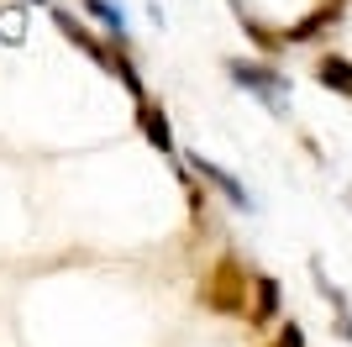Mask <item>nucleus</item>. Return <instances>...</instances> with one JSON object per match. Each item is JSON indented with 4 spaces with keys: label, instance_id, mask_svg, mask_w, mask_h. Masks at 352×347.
Listing matches in <instances>:
<instances>
[{
    "label": "nucleus",
    "instance_id": "obj_7",
    "mask_svg": "<svg viewBox=\"0 0 352 347\" xmlns=\"http://www.w3.org/2000/svg\"><path fill=\"white\" fill-rule=\"evenodd\" d=\"M190 169L200 174V179H210V185H216V189H221V195H226V200H232V205H242V211H248V189L236 185V179H232V174H226V169H216V163H206V158H200V153H190Z\"/></svg>",
    "mask_w": 352,
    "mask_h": 347
},
{
    "label": "nucleus",
    "instance_id": "obj_6",
    "mask_svg": "<svg viewBox=\"0 0 352 347\" xmlns=\"http://www.w3.org/2000/svg\"><path fill=\"white\" fill-rule=\"evenodd\" d=\"M137 127H142V137L158 147V153H174V132H168V116H163L153 101L137 105Z\"/></svg>",
    "mask_w": 352,
    "mask_h": 347
},
{
    "label": "nucleus",
    "instance_id": "obj_3",
    "mask_svg": "<svg viewBox=\"0 0 352 347\" xmlns=\"http://www.w3.org/2000/svg\"><path fill=\"white\" fill-rule=\"evenodd\" d=\"M53 27H58V32H63V37H69V43H74V48H79V53H85V58H89V63H100V69H105V74L116 69V53H111V48H105V43H100V37H95V32H89V27H85V21H74V16H69V11H53Z\"/></svg>",
    "mask_w": 352,
    "mask_h": 347
},
{
    "label": "nucleus",
    "instance_id": "obj_4",
    "mask_svg": "<svg viewBox=\"0 0 352 347\" xmlns=\"http://www.w3.org/2000/svg\"><path fill=\"white\" fill-rule=\"evenodd\" d=\"M342 11H347V0H321L305 21H294V27L284 32V43H316L326 27H337V21H342Z\"/></svg>",
    "mask_w": 352,
    "mask_h": 347
},
{
    "label": "nucleus",
    "instance_id": "obj_1",
    "mask_svg": "<svg viewBox=\"0 0 352 347\" xmlns=\"http://www.w3.org/2000/svg\"><path fill=\"white\" fill-rule=\"evenodd\" d=\"M252 284H258V279H252L248 269L226 253V258H216V269L206 274L200 300H206L210 311H221V316H248V311H252V305H248L252 300Z\"/></svg>",
    "mask_w": 352,
    "mask_h": 347
},
{
    "label": "nucleus",
    "instance_id": "obj_5",
    "mask_svg": "<svg viewBox=\"0 0 352 347\" xmlns=\"http://www.w3.org/2000/svg\"><path fill=\"white\" fill-rule=\"evenodd\" d=\"M316 79H321L326 90H337V95H347V101H352V58L321 53V58H316Z\"/></svg>",
    "mask_w": 352,
    "mask_h": 347
},
{
    "label": "nucleus",
    "instance_id": "obj_2",
    "mask_svg": "<svg viewBox=\"0 0 352 347\" xmlns=\"http://www.w3.org/2000/svg\"><path fill=\"white\" fill-rule=\"evenodd\" d=\"M226 74H232L242 90H252V95H263L274 111L284 105V90H289V79H284L279 69H263V63H248V58H232L226 63Z\"/></svg>",
    "mask_w": 352,
    "mask_h": 347
},
{
    "label": "nucleus",
    "instance_id": "obj_9",
    "mask_svg": "<svg viewBox=\"0 0 352 347\" xmlns=\"http://www.w3.org/2000/svg\"><path fill=\"white\" fill-rule=\"evenodd\" d=\"M310 274H316V284H321L326 305H331V311H337V321H342V337H347V342H352V311H347V295H342V289H337V284H331V279L321 274V263H316V269H310Z\"/></svg>",
    "mask_w": 352,
    "mask_h": 347
},
{
    "label": "nucleus",
    "instance_id": "obj_12",
    "mask_svg": "<svg viewBox=\"0 0 352 347\" xmlns=\"http://www.w3.org/2000/svg\"><path fill=\"white\" fill-rule=\"evenodd\" d=\"M27 6H47V0H27Z\"/></svg>",
    "mask_w": 352,
    "mask_h": 347
},
{
    "label": "nucleus",
    "instance_id": "obj_10",
    "mask_svg": "<svg viewBox=\"0 0 352 347\" xmlns=\"http://www.w3.org/2000/svg\"><path fill=\"white\" fill-rule=\"evenodd\" d=\"M85 11L95 16V21H105V27H111V32L121 37V11L111 6V0H85Z\"/></svg>",
    "mask_w": 352,
    "mask_h": 347
},
{
    "label": "nucleus",
    "instance_id": "obj_8",
    "mask_svg": "<svg viewBox=\"0 0 352 347\" xmlns=\"http://www.w3.org/2000/svg\"><path fill=\"white\" fill-rule=\"evenodd\" d=\"M274 311H279V279H274V274H258V284H252V311H248V316H252V321H268Z\"/></svg>",
    "mask_w": 352,
    "mask_h": 347
},
{
    "label": "nucleus",
    "instance_id": "obj_11",
    "mask_svg": "<svg viewBox=\"0 0 352 347\" xmlns=\"http://www.w3.org/2000/svg\"><path fill=\"white\" fill-rule=\"evenodd\" d=\"M268 347H305V326H300V321H284Z\"/></svg>",
    "mask_w": 352,
    "mask_h": 347
}]
</instances>
